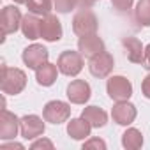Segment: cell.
Returning a JSON list of instances; mask_svg holds the SVG:
<instances>
[{"instance_id": "17", "label": "cell", "mask_w": 150, "mask_h": 150, "mask_svg": "<svg viewBox=\"0 0 150 150\" xmlns=\"http://www.w3.org/2000/svg\"><path fill=\"white\" fill-rule=\"evenodd\" d=\"M122 44H124V48H125V53H127L129 62H132V64H141V62H143L145 46L141 44V41H139V39H136V37H131V35H129V37H124Z\"/></svg>"}, {"instance_id": "13", "label": "cell", "mask_w": 150, "mask_h": 150, "mask_svg": "<svg viewBox=\"0 0 150 150\" xmlns=\"http://www.w3.org/2000/svg\"><path fill=\"white\" fill-rule=\"evenodd\" d=\"M41 37L48 42H57L62 39V25L55 14H46L41 20Z\"/></svg>"}, {"instance_id": "5", "label": "cell", "mask_w": 150, "mask_h": 150, "mask_svg": "<svg viewBox=\"0 0 150 150\" xmlns=\"http://www.w3.org/2000/svg\"><path fill=\"white\" fill-rule=\"evenodd\" d=\"M106 90L113 101H129L132 96V85L125 76H111L106 83Z\"/></svg>"}, {"instance_id": "31", "label": "cell", "mask_w": 150, "mask_h": 150, "mask_svg": "<svg viewBox=\"0 0 150 150\" xmlns=\"http://www.w3.org/2000/svg\"><path fill=\"white\" fill-rule=\"evenodd\" d=\"M14 2H16V4H25V6H27L28 0H14Z\"/></svg>"}, {"instance_id": "26", "label": "cell", "mask_w": 150, "mask_h": 150, "mask_svg": "<svg viewBox=\"0 0 150 150\" xmlns=\"http://www.w3.org/2000/svg\"><path fill=\"white\" fill-rule=\"evenodd\" d=\"M30 150H53V143L46 138H41L30 145Z\"/></svg>"}, {"instance_id": "6", "label": "cell", "mask_w": 150, "mask_h": 150, "mask_svg": "<svg viewBox=\"0 0 150 150\" xmlns=\"http://www.w3.org/2000/svg\"><path fill=\"white\" fill-rule=\"evenodd\" d=\"M113 67H115V60H113V55L108 51H101V53L94 55L88 62V69L92 72V76H96V78L110 76Z\"/></svg>"}, {"instance_id": "8", "label": "cell", "mask_w": 150, "mask_h": 150, "mask_svg": "<svg viewBox=\"0 0 150 150\" xmlns=\"http://www.w3.org/2000/svg\"><path fill=\"white\" fill-rule=\"evenodd\" d=\"M21 13L16 6H6L0 13V23H2V30H4V35H9V34H14L18 28H21Z\"/></svg>"}, {"instance_id": "25", "label": "cell", "mask_w": 150, "mask_h": 150, "mask_svg": "<svg viewBox=\"0 0 150 150\" xmlns=\"http://www.w3.org/2000/svg\"><path fill=\"white\" fill-rule=\"evenodd\" d=\"M134 0H111V6L118 11V13H127L132 7Z\"/></svg>"}, {"instance_id": "2", "label": "cell", "mask_w": 150, "mask_h": 150, "mask_svg": "<svg viewBox=\"0 0 150 150\" xmlns=\"http://www.w3.org/2000/svg\"><path fill=\"white\" fill-rule=\"evenodd\" d=\"M99 28V21L97 16L88 9V7H81L72 18V30L76 35H90V34H97Z\"/></svg>"}, {"instance_id": "21", "label": "cell", "mask_w": 150, "mask_h": 150, "mask_svg": "<svg viewBox=\"0 0 150 150\" xmlns=\"http://www.w3.org/2000/svg\"><path fill=\"white\" fill-rule=\"evenodd\" d=\"M134 18L139 25L150 27V0H139L134 9Z\"/></svg>"}, {"instance_id": "12", "label": "cell", "mask_w": 150, "mask_h": 150, "mask_svg": "<svg viewBox=\"0 0 150 150\" xmlns=\"http://www.w3.org/2000/svg\"><path fill=\"white\" fill-rule=\"evenodd\" d=\"M136 106L129 101H117V104L111 110L113 122H117L118 125H131L136 120Z\"/></svg>"}, {"instance_id": "22", "label": "cell", "mask_w": 150, "mask_h": 150, "mask_svg": "<svg viewBox=\"0 0 150 150\" xmlns=\"http://www.w3.org/2000/svg\"><path fill=\"white\" fill-rule=\"evenodd\" d=\"M27 7H28V11L30 13H34V14H42V16H46V14H50V11H51V7H53V0H28L27 2Z\"/></svg>"}, {"instance_id": "10", "label": "cell", "mask_w": 150, "mask_h": 150, "mask_svg": "<svg viewBox=\"0 0 150 150\" xmlns=\"http://www.w3.org/2000/svg\"><path fill=\"white\" fill-rule=\"evenodd\" d=\"M18 132H20V118L4 108L0 113V139L4 141L14 139Z\"/></svg>"}, {"instance_id": "3", "label": "cell", "mask_w": 150, "mask_h": 150, "mask_svg": "<svg viewBox=\"0 0 150 150\" xmlns=\"http://www.w3.org/2000/svg\"><path fill=\"white\" fill-rule=\"evenodd\" d=\"M58 71L65 76H78L83 69V55L80 51H62L57 60Z\"/></svg>"}, {"instance_id": "7", "label": "cell", "mask_w": 150, "mask_h": 150, "mask_svg": "<svg viewBox=\"0 0 150 150\" xmlns=\"http://www.w3.org/2000/svg\"><path fill=\"white\" fill-rule=\"evenodd\" d=\"M44 122L41 117L37 115H25L23 118H20V134L25 139H35L39 136L44 134Z\"/></svg>"}, {"instance_id": "23", "label": "cell", "mask_w": 150, "mask_h": 150, "mask_svg": "<svg viewBox=\"0 0 150 150\" xmlns=\"http://www.w3.org/2000/svg\"><path fill=\"white\" fill-rule=\"evenodd\" d=\"M76 6H80L78 0H53V7H55L57 13H60V14L71 13L72 9H76Z\"/></svg>"}, {"instance_id": "24", "label": "cell", "mask_w": 150, "mask_h": 150, "mask_svg": "<svg viewBox=\"0 0 150 150\" xmlns=\"http://www.w3.org/2000/svg\"><path fill=\"white\" fill-rule=\"evenodd\" d=\"M106 150V143L101 138H90L83 143V150Z\"/></svg>"}, {"instance_id": "15", "label": "cell", "mask_w": 150, "mask_h": 150, "mask_svg": "<svg viewBox=\"0 0 150 150\" xmlns=\"http://www.w3.org/2000/svg\"><path fill=\"white\" fill-rule=\"evenodd\" d=\"M57 76H58V65L57 64L46 62L39 69H35V80L42 87H51L57 81Z\"/></svg>"}, {"instance_id": "14", "label": "cell", "mask_w": 150, "mask_h": 150, "mask_svg": "<svg viewBox=\"0 0 150 150\" xmlns=\"http://www.w3.org/2000/svg\"><path fill=\"white\" fill-rule=\"evenodd\" d=\"M78 51L87 57L92 58L94 55L104 51V41L97 35V34H90V35H81L78 41Z\"/></svg>"}, {"instance_id": "1", "label": "cell", "mask_w": 150, "mask_h": 150, "mask_svg": "<svg viewBox=\"0 0 150 150\" xmlns=\"http://www.w3.org/2000/svg\"><path fill=\"white\" fill-rule=\"evenodd\" d=\"M27 87V74L18 67L2 65V83L0 88L6 96H18Z\"/></svg>"}, {"instance_id": "16", "label": "cell", "mask_w": 150, "mask_h": 150, "mask_svg": "<svg viewBox=\"0 0 150 150\" xmlns=\"http://www.w3.org/2000/svg\"><path fill=\"white\" fill-rule=\"evenodd\" d=\"M90 131H92V125L83 118H72L69 124H67V134L72 138V139H87L90 136Z\"/></svg>"}, {"instance_id": "28", "label": "cell", "mask_w": 150, "mask_h": 150, "mask_svg": "<svg viewBox=\"0 0 150 150\" xmlns=\"http://www.w3.org/2000/svg\"><path fill=\"white\" fill-rule=\"evenodd\" d=\"M141 65L150 71V44L145 46V53H143V62H141Z\"/></svg>"}, {"instance_id": "20", "label": "cell", "mask_w": 150, "mask_h": 150, "mask_svg": "<svg viewBox=\"0 0 150 150\" xmlns=\"http://www.w3.org/2000/svg\"><path fill=\"white\" fill-rule=\"evenodd\" d=\"M122 146L127 150H138L143 146V134L136 127H129L122 134Z\"/></svg>"}, {"instance_id": "9", "label": "cell", "mask_w": 150, "mask_h": 150, "mask_svg": "<svg viewBox=\"0 0 150 150\" xmlns=\"http://www.w3.org/2000/svg\"><path fill=\"white\" fill-rule=\"evenodd\" d=\"M48 57H50V53H48V50L42 44H30L28 48L23 50V55H21L25 65L28 69H34V71L39 69L42 64H46Z\"/></svg>"}, {"instance_id": "19", "label": "cell", "mask_w": 150, "mask_h": 150, "mask_svg": "<svg viewBox=\"0 0 150 150\" xmlns=\"http://www.w3.org/2000/svg\"><path fill=\"white\" fill-rule=\"evenodd\" d=\"M81 117L96 129L99 127H104L106 122H108V115L104 110H101L99 106H87L83 111H81Z\"/></svg>"}, {"instance_id": "29", "label": "cell", "mask_w": 150, "mask_h": 150, "mask_svg": "<svg viewBox=\"0 0 150 150\" xmlns=\"http://www.w3.org/2000/svg\"><path fill=\"white\" fill-rule=\"evenodd\" d=\"M25 150V146L21 143H2L0 145V150Z\"/></svg>"}, {"instance_id": "11", "label": "cell", "mask_w": 150, "mask_h": 150, "mask_svg": "<svg viewBox=\"0 0 150 150\" xmlns=\"http://www.w3.org/2000/svg\"><path fill=\"white\" fill-rule=\"evenodd\" d=\"M92 96V88L85 80H72L67 85V99L72 104H85Z\"/></svg>"}, {"instance_id": "30", "label": "cell", "mask_w": 150, "mask_h": 150, "mask_svg": "<svg viewBox=\"0 0 150 150\" xmlns=\"http://www.w3.org/2000/svg\"><path fill=\"white\" fill-rule=\"evenodd\" d=\"M94 2H97V0H78V4H80L81 7H90Z\"/></svg>"}, {"instance_id": "27", "label": "cell", "mask_w": 150, "mask_h": 150, "mask_svg": "<svg viewBox=\"0 0 150 150\" xmlns=\"http://www.w3.org/2000/svg\"><path fill=\"white\" fill-rule=\"evenodd\" d=\"M141 92H143V96L146 99H150V74H146L143 83H141Z\"/></svg>"}, {"instance_id": "4", "label": "cell", "mask_w": 150, "mask_h": 150, "mask_svg": "<svg viewBox=\"0 0 150 150\" xmlns=\"http://www.w3.org/2000/svg\"><path fill=\"white\" fill-rule=\"evenodd\" d=\"M42 117L50 124H55V125L64 124L71 117V106L64 101H50V103H46V106L42 110Z\"/></svg>"}, {"instance_id": "18", "label": "cell", "mask_w": 150, "mask_h": 150, "mask_svg": "<svg viewBox=\"0 0 150 150\" xmlns=\"http://www.w3.org/2000/svg\"><path fill=\"white\" fill-rule=\"evenodd\" d=\"M21 32L30 41H35V39L41 37V20L37 18V14L30 13V14L23 16V20H21Z\"/></svg>"}]
</instances>
